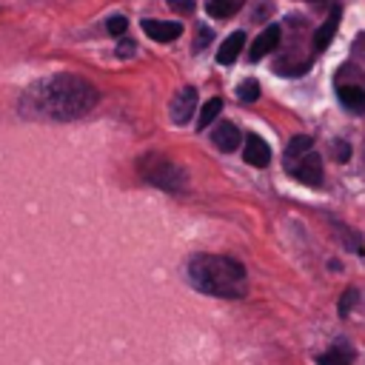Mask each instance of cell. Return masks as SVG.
Wrapping results in <instances>:
<instances>
[{"mask_svg":"<svg viewBox=\"0 0 365 365\" xmlns=\"http://www.w3.org/2000/svg\"><path fill=\"white\" fill-rule=\"evenodd\" d=\"M211 143L220 148V151H234L240 145V128L234 123H220L214 131H211Z\"/></svg>","mask_w":365,"mask_h":365,"instance_id":"obj_9","label":"cell"},{"mask_svg":"<svg viewBox=\"0 0 365 365\" xmlns=\"http://www.w3.org/2000/svg\"><path fill=\"white\" fill-rule=\"evenodd\" d=\"M277 43H279V26H268V29L251 43L248 57H251V60H262L265 54H271V51L277 48Z\"/></svg>","mask_w":365,"mask_h":365,"instance_id":"obj_8","label":"cell"},{"mask_svg":"<svg viewBox=\"0 0 365 365\" xmlns=\"http://www.w3.org/2000/svg\"><path fill=\"white\" fill-rule=\"evenodd\" d=\"M336 97H339V103L348 111H354V114H362L365 111V91L359 86H339L336 88Z\"/></svg>","mask_w":365,"mask_h":365,"instance_id":"obj_11","label":"cell"},{"mask_svg":"<svg viewBox=\"0 0 365 365\" xmlns=\"http://www.w3.org/2000/svg\"><path fill=\"white\" fill-rule=\"evenodd\" d=\"M97 106V88L74 74H57L34 83L20 100V111L29 117L77 120Z\"/></svg>","mask_w":365,"mask_h":365,"instance_id":"obj_1","label":"cell"},{"mask_svg":"<svg viewBox=\"0 0 365 365\" xmlns=\"http://www.w3.org/2000/svg\"><path fill=\"white\" fill-rule=\"evenodd\" d=\"M242 46H245V31L228 34V40H225V43L220 46V51H217V63H220V66H231V63L240 57Z\"/></svg>","mask_w":365,"mask_h":365,"instance_id":"obj_10","label":"cell"},{"mask_svg":"<svg viewBox=\"0 0 365 365\" xmlns=\"http://www.w3.org/2000/svg\"><path fill=\"white\" fill-rule=\"evenodd\" d=\"M336 157H339V163L348 160V145H345V143H336Z\"/></svg>","mask_w":365,"mask_h":365,"instance_id":"obj_23","label":"cell"},{"mask_svg":"<svg viewBox=\"0 0 365 365\" xmlns=\"http://www.w3.org/2000/svg\"><path fill=\"white\" fill-rule=\"evenodd\" d=\"M137 171H140V177L148 185L163 188L168 194H177V191H182L188 185L185 168H180L174 160H168L163 154H145V157H140L137 160Z\"/></svg>","mask_w":365,"mask_h":365,"instance_id":"obj_3","label":"cell"},{"mask_svg":"<svg viewBox=\"0 0 365 365\" xmlns=\"http://www.w3.org/2000/svg\"><path fill=\"white\" fill-rule=\"evenodd\" d=\"M106 29H108L114 37H123V34H125V29H128V20H125L123 14H117V17H111V20L106 23Z\"/></svg>","mask_w":365,"mask_h":365,"instance_id":"obj_18","label":"cell"},{"mask_svg":"<svg viewBox=\"0 0 365 365\" xmlns=\"http://www.w3.org/2000/svg\"><path fill=\"white\" fill-rule=\"evenodd\" d=\"M143 31L157 40V43H171L182 34V26L180 23H168V20H143Z\"/></svg>","mask_w":365,"mask_h":365,"instance_id":"obj_6","label":"cell"},{"mask_svg":"<svg viewBox=\"0 0 365 365\" xmlns=\"http://www.w3.org/2000/svg\"><path fill=\"white\" fill-rule=\"evenodd\" d=\"M351 359H354V354H351L348 342H336V345H331V351H325L319 356V365H351Z\"/></svg>","mask_w":365,"mask_h":365,"instance_id":"obj_13","label":"cell"},{"mask_svg":"<svg viewBox=\"0 0 365 365\" xmlns=\"http://www.w3.org/2000/svg\"><path fill=\"white\" fill-rule=\"evenodd\" d=\"M311 145H314V140H311L308 134H297V137H291V143L285 145V163L302 157L305 151H311Z\"/></svg>","mask_w":365,"mask_h":365,"instance_id":"obj_14","label":"cell"},{"mask_svg":"<svg viewBox=\"0 0 365 365\" xmlns=\"http://www.w3.org/2000/svg\"><path fill=\"white\" fill-rule=\"evenodd\" d=\"M185 277L200 294L217 299H240L248 291L245 265L225 254H194L185 265Z\"/></svg>","mask_w":365,"mask_h":365,"instance_id":"obj_2","label":"cell"},{"mask_svg":"<svg viewBox=\"0 0 365 365\" xmlns=\"http://www.w3.org/2000/svg\"><path fill=\"white\" fill-rule=\"evenodd\" d=\"M222 111V100L220 97H211L205 106H202V111H200V120H197V128L202 131L205 125H211L214 120H217V114Z\"/></svg>","mask_w":365,"mask_h":365,"instance_id":"obj_16","label":"cell"},{"mask_svg":"<svg viewBox=\"0 0 365 365\" xmlns=\"http://www.w3.org/2000/svg\"><path fill=\"white\" fill-rule=\"evenodd\" d=\"M351 302H356V291H354V288H348V291H345V297H342V305H339V314H348Z\"/></svg>","mask_w":365,"mask_h":365,"instance_id":"obj_22","label":"cell"},{"mask_svg":"<svg viewBox=\"0 0 365 365\" xmlns=\"http://www.w3.org/2000/svg\"><path fill=\"white\" fill-rule=\"evenodd\" d=\"M237 97H240L242 103H254V100L259 97V83H257V80H245V83H240Z\"/></svg>","mask_w":365,"mask_h":365,"instance_id":"obj_17","label":"cell"},{"mask_svg":"<svg viewBox=\"0 0 365 365\" xmlns=\"http://www.w3.org/2000/svg\"><path fill=\"white\" fill-rule=\"evenodd\" d=\"M211 29H205V26H200V31H197V43H194V48H202V46H208L211 43Z\"/></svg>","mask_w":365,"mask_h":365,"instance_id":"obj_20","label":"cell"},{"mask_svg":"<svg viewBox=\"0 0 365 365\" xmlns=\"http://www.w3.org/2000/svg\"><path fill=\"white\" fill-rule=\"evenodd\" d=\"M168 6H171L174 11H180V14L194 11V0H168Z\"/></svg>","mask_w":365,"mask_h":365,"instance_id":"obj_19","label":"cell"},{"mask_svg":"<svg viewBox=\"0 0 365 365\" xmlns=\"http://www.w3.org/2000/svg\"><path fill=\"white\" fill-rule=\"evenodd\" d=\"M336 26H339V9H334L331 17L317 29V34H314V48H317V51H322V48L331 46V40H334V34H336Z\"/></svg>","mask_w":365,"mask_h":365,"instance_id":"obj_12","label":"cell"},{"mask_svg":"<svg viewBox=\"0 0 365 365\" xmlns=\"http://www.w3.org/2000/svg\"><path fill=\"white\" fill-rule=\"evenodd\" d=\"M285 168H288L291 177H297V180L305 182V185H314V188H317V185L322 182V160H319V154H314V151H305L302 157L285 163Z\"/></svg>","mask_w":365,"mask_h":365,"instance_id":"obj_4","label":"cell"},{"mask_svg":"<svg viewBox=\"0 0 365 365\" xmlns=\"http://www.w3.org/2000/svg\"><path fill=\"white\" fill-rule=\"evenodd\" d=\"M245 0H208V14L211 17H231L240 11Z\"/></svg>","mask_w":365,"mask_h":365,"instance_id":"obj_15","label":"cell"},{"mask_svg":"<svg viewBox=\"0 0 365 365\" xmlns=\"http://www.w3.org/2000/svg\"><path fill=\"white\" fill-rule=\"evenodd\" d=\"M117 54H120V57H131V54H134V43H131L128 37H123L120 46H117Z\"/></svg>","mask_w":365,"mask_h":365,"instance_id":"obj_21","label":"cell"},{"mask_svg":"<svg viewBox=\"0 0 365 365\" xmlns=\"http://www.w3.org/2000/svg\"><path fill=\"white\" fill-rule=\"evenodd\" d=\"M245 163L248 165H254V168H265L268 165V160H271V148H268V143L262 140V137H257V134H248L245 137Z\"/></svg>","mask_w":365,"mask_h":365,"instance_id":"obj_7","label":"cell"},{"mask_svg":"<svg viewBox=\"0 0 365 365\" xmlns=\"http://www.w3.org/2000/svg\"><path fill=\"white\" fill-rule=\"evenodd\" d=\"M194 108H197V91H194L191 86L180 88V91L174 94V100H171V123L185 125V123L191 120Z\"/></svg>","mask_w":365,"mask_h":365,"instance_id":"obj_5","label":"cell"}]
</instances>
